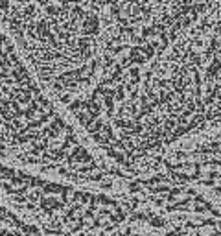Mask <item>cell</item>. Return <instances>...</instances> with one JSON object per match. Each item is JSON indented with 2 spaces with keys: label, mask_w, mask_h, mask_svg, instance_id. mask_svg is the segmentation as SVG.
Returning a JSON list of instances; mask_svg holds the SVG:
<instances>
[{
  "label": "cell",
  "mask_w": 221,
  "mask_h": 236,
  "mask_svg": "<svg viewBox=\"0 0 221 236\" xmlns=\"http://www.w3.org/2000/svg\"><path fill=\"white\" fill-rule=\"evenodd\" d=\"M11 2H13V0H0V19H2V15L6 13V9L9 7Z\"/></svg>",
  "instance_id": "6da1fadb"
}]
</instances>
